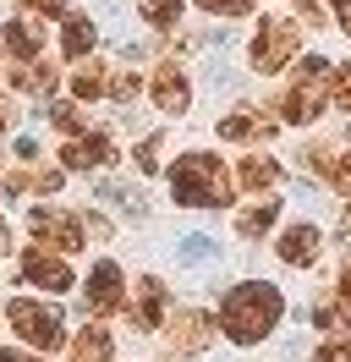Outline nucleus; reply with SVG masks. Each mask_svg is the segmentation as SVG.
<instances>
[{"instance_id":"nucleus-1","label":"nucleus","mask_w":351,"mask_h":362,"mask_svg":"<svg viewBox=\"0 0 351 362\" xmlns=\"http://www.w3.org/2000/svg\"><path fill=\"white\" fill-rule=\"evenodd\" d=\"M285 318V296L269 286V280H247V286H231L225 302H219V324L236 346H258L275 324Z\"/></svg>"},{"instance_id":"nucleus-2","label":"nucleus","mask_w":351,"mask_h":362,"mask_svg":"<svg viewBox=\"0 0 351 362\" xmlns=\"http://www.w3.org/2000/svg\"><path fill=\"white\" fill-rule=\"evenodd\" d=\"M171 192L187 209H219V204H231V176H225V165L214 154H181L171 170Z\"/></svg>"},{"instance_id":"nucleus-3","label":"nucleus","mask_w":351,"mask_h":362,"mask_svg":"<svg viewBox=\"0 0 351 362\" xmlns=\"http://www.w3.org/2000/svg\"><path fill=\"white\" fill-rule=\"evenodd\" d=\"M329 61L324 55H307L302 66H297V77H291V88L280 93V115L285 121H297V127H307V121H318V110H324L329 99Z\"/></svg>"},{"instance_id":"nucleus-4","label":"nucleus","mask_w":351,"mask_h":362,"mask_svg":"<svg viewBox=\"0 0 351 362\" xmlns=\"http://www.w3.org/2000/svg\"><path fill=\"white\" fill-rule=\"evenodd\" d=\"M6 318H11V329H17L28 346H39V351H55L66 340V318L55 302H33V296H17L11 308H6Z\"/></svg>"},{"instance_id":"nucleus-5","label":"nucleus","mask_w":351,"mask_h":362,"mask_svg":"<svg viewBox=\"0 0 351 362\" xmlns=\"http://www.w3.org/2000/svg\"><path fill=\"white\" fill-rule=\"evenodd\" d=\"M302 45V28L285 23V17H263L253 33V71H280Z\"/></svg>"},{"instance_id":"nucleus-6","label":"nucleus","mask_w":351,"mask_h":362,"mask_svg":"<svg viewBox=\"0 0 351 362\" xmlns=\"http://www.w3.org/2000/svg\"><path fill=\"white\" fill-rule=\"evenodd\" d=\"M209 340H214V318L203 313V308H187V313L165 318V351L171 357H197Z\"/></svg>"},{"instance_id":"nucleus-7","label":"nucleus","mask_w":351,"mask_h":362,"mask_svg":"<svg viewBox=\"0 0 351 362\" xmlns=\"http://www.w3.org/2000/svg\"><path fill=\"white\" fill-rule=\"evenodd\" d=\"M28 226H33V236H39V242H55L61 252H77V247H83V220H77V214H61V209H33V214H28Z\"/></svg>"},{"instance_id":"nucleus-8","label":"nucleus","mask_w":351,"mask_h":362,"mask_svg":"<svg viewBox=\"0 0 351 362\" xmlns=\"http://www.w3.org/2000/svg\"><path fill=\"white\" fill-rule=\"evenodd\" d=\"M22 280L39 286V291H71V269H66V258H55V252H44V247L22 252Z\"/></svg>"},{"instance_id":"nucleus-9","label":"nucleus","mask_w":351,"mask_h":362,"mask_svg":"<svg viewBox=\"0 0 351 362\" xmlns=\"http://www.w3.org/2000/svg\"><path fill=\"white\" fill-rule=\"evenodd\" d=\"M149 93H154V105H159L165 115H181L187 105H192V88H187V71L181 66H159L154 83H149Z\"/></svg>"},{"instance_id":"nucleus-10","label":"nucleus","mask_w":351,"mask_h":362,"mask_svg":"<svg viewBox=\"0 0 351 362\" xmlns=\"http://www.w3.org/2000/svg\"><path fill=\"white\" fill-rule=\"evenodd\" d=\"M115 308H121V269H115V264H93V274H88V313H115Z\"/></svg>"},{"instance_id":"nucleus-11","label":"nucleus","mask_w":351,"mask_h":362,"mask_svg":"<svg viewBox=\"0 0 351 362\" xmlns=\"http://www.w3.org/2000/svg\"><path fill=\"white\" fill-rule=\"evenodd\" d=\"M61 159H66V170H93V165H110V137L77 132V137L61 148Z\"/></svg>"},{"instance_id":"nucleus-12","label":"nucleus","mask_w":351,"mask_h":362,"mask_svg":"<svg viewBox=\"0 0 351 362\" xmlns=\"http://www.w3.org/2000/svg\"><path fill=\"white\" fill-rule=\"evenodd\" d=\"M132 324L137 329H159L165 324V280H137V302H132Z\"/></svg>"},{"instance_id":"nucleus-13","label":"nucleus","mask_w":351,"mask_h":362,"mask_svg":"<svg viewBox=\"0 0 351 362\" xmlns=\"http://www.w3.org/2000/svg\"><path fill=\"white\" fill-rule=\"evenodd\" d=\"M275 132V121L258 110H236V115H219V137H231V143H258V137Z\"/></svg>"},{"instance_id":"nucleus-14","label":"nucleus","mask_w":351,"mask_h":362,"mask_svg":"<svg viewBox=\"0 0 351 362\" xmlns=\"http://www.w3.org/2000/svg\"><path fill=\"white\" fill-rule=\"evenodd\" d=\"M318 247H324V242H318V230H313V226H291L280 236V258L291 264V269H307V264L318 258Z\"/></svg>"},{"instance_id":"nucleus-15","label":"nucleus","mask_w":351,"mask_h":362,"mask_svg":"<svg viewBox=\"0 0 351 362\" xmlns=\"http://www.w3.org/2000/svg\"><path fill=\"white\" fill-rule=\"evenodd\" d=\"M6 49H11L17 61H33L44 49V28L33 23V17H11V23H6Z\"/></svg>"},{"instance_id":"nucleus-16","label":"nucleus","mask_w":351,"mask_h":362,"mask_svg":"<svg viewBox=\"0 0 351 362\" xmlns=\"http://www.w3.org/2000/svg\"><path fill=\"white\" fill-rule=\"evenodd\" d=\"M115 340L105 335V324H88L83 335H71V362H110Z\"/></svg>"},{"instance_id":"nucleus-17","label":"nucleus","mask_w":351,"mask_h":362,"mask_svg":"<svg viewBox=\"0 0 351 362\" xmlns=\"http://www.w3.org/2000/svg\"><path fill=\"white\" fill-rule=\"evenodd\" d=\"M313 324H318L324 335H346L351 329V302L346 296H324V302L313 308Z\"/></svg>"},{"instance_id":"nucleus-18","label":"nucleus","mask_w":351,"mask_h":362,"mask_svg":"<svg viewBox=\"0 0 351 362\" xmlns=\"http://www.w3.org/2000/svg\"><path fill=\"white\" fill-rule=\"evenodd\" d=\"M93 39H99V28L88 23V17H66V33H61V49H66V61H83L88 49H93Z\"/></svg>"},{"instance_id":"nucleus-19","label":"nucleus","mask_w":351,"mask_h":362,"mask_svg":"<svg viewBox=\"0 0 351 362\" xmlns=\"http://www.w3.org/2000/svg\"><path fill=\"white\" fill-rule=\"evenodd\" d=\"M275 220H280V204L263 198V204H253V209L236 214V236H263V230H275Z\"/></svg>"},{"instance_id":"nucleus-20","label":"nucleus","mask_w":351,"mask_h":362,"mask_svg":"<svg viewBox=\"0 0 351 362\" xmlns=\"http://www.w3.org/2000/svg\"><path fill=\"white\" fill-rule=\"evenodd\" d=\"M241 187H253V192H269L275 181H280V165L275 159H263V154H253V159H241Z\"/></svg>"},{"instance_id":"nucleus-21","label":"nucleus","mask_w":351,"mask_h":362,"mask_svg":"<svg viewBox=\"0 0 351 362\" xmlns=\"http://www.w3.org/2000/svg\"><path fill=\"white\" fill-rule=\"evenodd\" d=\"M6 192H61V170H11Z\"/></svg>"},{"instance_id":"nucleus-22","label":"nucleus","mask_w":351,"mask_h":362,"mask_svg":"<svg viewBox=\"0 0 351 362\" xmlns=\"http://www.w3.org/2000/svg\"><path fill=\"white\" fill-rule=\"evenodd\" d=\"M11 88H17V93H33V99H44V93H55V66H28V71H11Z\"/></svg>"},{"instance_id":"nucleus-23","label":"nucleus","mask_w":351,"mask_h":362,"mask_svg":"<svg viewBox=\"0 0 351 362\" xmlns=\"http://www.w3.org/2000/svg\"><path fill=\"white\" fill-rule=\"evenodd\" d=\"M71 93H77V99H105L110 93V71L105 66H83L77 77H71Z\"/></svg>"},{"instance_id":"nucleus-24","label":"nucleus","mask_w":351,"mask_h":362,"mask_svg":"<svg viewBox=\"0 0 351 362\" xmlns=\"http://www.w3.org/2000/svg\"><path fill=\"white\" fill-rule=\"evenodd\" d=\"M143 23L176 28V23H181V0H143Z\"/></svg>"},{"instance_id":"nucleus-25","label":"nucleus","mask_w":351,"mask_h":362,"mask_svg":"<svg viewBox=\"0 0 351 362\" xmlns=\"http://www.w3.org/2000/svg\"><path fill=\"white\" fill-rule=\"evenodd\" d=\"M44 115H50V121H55L61 132H71V137H77V132H83V127H88V115L77 110V105H50V110H44Z\"/></svg>"},{"instance_id":"nucleus-26","label":"nucleus","mask_w":351,"mask_h":362,"mask_svg":"<svg viewBox=\"0 0 351 362\" xmlns=\"http://www.w3.org/2000/svg\"><path fill=\"white\" fill-rule=\"evenodd\" d=\"M137 88H143V77H137V71L110 77V99H121V105H132V99H137Z\"/></svg>"},{"instance_id":"nucleus-27","label":"nucleus","mask_w":351,"mask_h":362,"mask_svg":"<svg viewBox=\"0 0 351 362\" xmlns=\"http://www.w3.org/2000/svg\"><path fill=\"white\" fill-rule=\"evenodd\" d=\"M209 258H214V242H209V236H187V242H181V264H209Z\"/></svg>"},{"instance_id":"nucleus-28","label":"nucleus","mask_w":351,"mask_h":362,"mask_svg":"<svg viewBox=\"0 0 351 362\" xmlns=\"http://www.w3.org/2000/svg\"><path fill=\"white\" fill-rule=\"evenodd\" d=\"M209 17H247L253 11V0H197Z\"/></svg>"},{"instance_id":"nucleus-29","label":"nucleus","mask_w":351,"mask_h":362,"mask_svg":"<svg viewBox=\"0 0 351 362\" xmlns=\"http://www.w3.org/2000/svg\"><path fill=\"white\" fill-rule=\"evenodd\" d=\"M329 77H335V105H340V110H351V61H346V66H335Z\"/></svg>"},{"instance_id":"nucleus-30","label":"nucleus","mask_w":351,"mask_h":362,"mask_svg":"<svg viewBox=\"0 0 351 362\" xmlns=\"http://www.w3.org/2000/svg\"><path fill=\"white\" fill-rule=\"evenodd\" d=\"M159 137H143V143H137V170H143V176H154V170H159Z\"/></svg>"},{"instance_id":"nucleus-31","label":"nucleus","mask_w":351,"mask_h":362,"mask_svg":"<svg viewBox=\"0 0 351 362\" xmlns=\"http://www.w3.org/2000/svg\"><path fill=\"white\" fill-rule=\"evenodd\" d=\"M302 165L313 170V176H329V170H335V159H329V148H307V154H302Z\"/></svg>"},{"instance_id":"nucleus-32","label":"nucleus","mask_w":351,"mask_h":362,"mask_svg":"<svg viewBox=\"0 0 351 362\" xmlns=\"http://www.w3.org/2000/svg\"><path fill=\"white\" fill-rule=\"evenodd\" d=\"M313 362H351V340H329V346H318V357Z\"/></svg>"},{"instance_id":"nucleus-33","label":"nucleus","mask_w":351,"mask_h":362,"mask_svg":"<svg viewBox=\"0 0 351 362\" xmlns=\"http://www.w3.org/2000/svg\"><path fill=\"white\" fill-rule=\"evenodd\" d=\"M329 181H335V187H340V192L351 198V159H335V170H329Z\"/></svg>"},{"instance_id":"nucleus-34","label":"nucleus","mask_w":351,"mask_h":362,"mask_svg":"<svg viewBox=\"0 0 351 362\" xmlns=\"http://www.w3.org/2000/svg\"><path fill=\"white\" fill-rule=\"evenodd\" d=\"M28 11H44V17H55V11H66V0H28Z\"/></svg>"},{"instance_id":"nucleus-35","label":"nucleus","mask_w":351,"mask_h":362,"mask_svg":"<svg viewBox=\"0 0 351 362\" xmlns=\"http://www.w3.org/2000/svg\"><path fill=\"white\" fill-rule=\"evenodd\" d=\"M335 6V17H340V33H351V0H329Z\"/></svg>"},{"instance_id":"nucleus-36","label":"nucleus","mask_w":351,"mask_h":362,"mask_svg":"<svg viewBox=\"0 0 351 362\" xmlns=\"http://www.w3.org/2000/svg\"><path fill=\"white\" fill-rule=\"evenodd\" d=\"M83 230H93V236L105 242V236H110V220H99V214H88V220H83Z\"/></svg>"},{"instance_id":"nucleus-37","label":"nucleus","mask_w":351,"mask_h":362,"mask_svg":"<svg viewBox=\"0 0 351 362\" xmlns=\"http://www.w3.org/2000/svg\"><path fill=\"white\" fill-rule=\"evenodd\" d=\"M11 121H17V110H11V99H0V132H6Z\"/></svg>"},{"instance_id":"nucleus-38","label":"nucleus","mask_w":351,"mask_h":362,"mask_svg":"<svg viewBox=\"0 0 351 362\" xmlns=\"http://www.w3.org/2000/svg\"><path fill=\"white\" fill-rule=\"evenodd\" d=\"M0 362H39V357H28V351H0Z\"/></svg>"},{"instance_id":"nucleus-39","label":"nucleus","mask_w":351,"mask_h":362,"mask_svg":"<svg viewBox=\"0 0 351 362\" xmlns=\"http://www.w3.org/2000/svg\"><path fill=\"white\" fill-rule=\"evenodd\" d=\"M340 236H346V242H351V209H346V220H340Z\"/></svg>"},{"instance_id":"nucleus-40","label":"nucleus","mask_w":351,"mask_h":362,"mask_svg":"<svg viewBox=\"0 0 351 362\" xmlns=\"http://www.w3.org/2000/svg\"><path fill=\"white\" fill-rule=\"evenodd\" d=\"M0 252H6V230H0Z\"/></svg>"}]
</instances>
